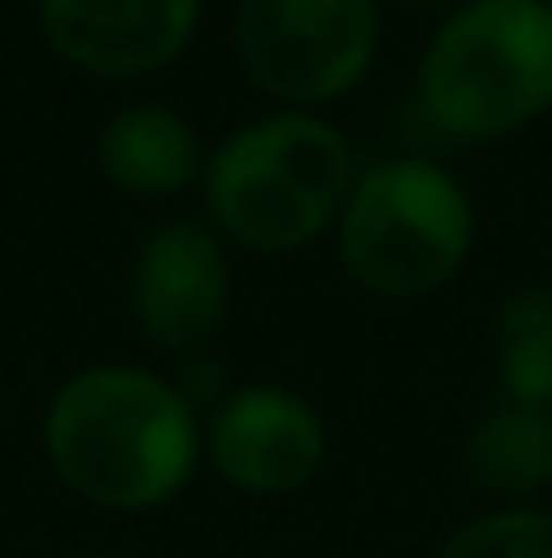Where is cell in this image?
I'll list each match as a JSON object with an SVG mask.
<instances>
[{"label": "cell", "instance_id": "cell-5", "mask_svg": "<svg viewBox=\"0 0 552 558\" xmlns=\"http://www.w3.org/2000/svg\"><path fill=\"white\" fill-rule=\"evenodd\" d=\"M228 49L266 109L331 114L373 76L384 49L379 0H233Z\"/></svg>", "mask_w": 552, "mask_h": 558}, {"label": "cell", "instance_id": "cell-10", "mask_svg": "<svg viewBox=\"0 0 552 558\" xmlns=\"http://www.w3.org/2000/svg\"><path fill=\"white\" fill-rule=\"evenodd\" d=\"M461 477L482 510L542 505L552 488V412L493 396L461 434Z\"/></svg>", "mask_w": 552, "mask_h": 558}, {"label": "cell", "instance_id": "cell-3", "mask_svg": "<svg viewBox=\"0 0 552 558\" xmlns=\"http://www.w3.org/2000/svg\"><path fill=\"white\" fill-rule=\"evenodd\" d=\"M412 104L455 147H499L552 114V0H461L428 27Z\"/></svg>", "mask_w": 552, "mask_h": 558}, {"label": "cell", "instance_id": "cell-7", "mask_svg": "<svg viewBox=\"0 0 552 558\" xmlns=\"http://www.w3.org/2000/svg\"><path fill=\"white\" fill-rule=\"evenodd\" d=\"M206 472L238 499H293L331 461L326 412L282 379H238L206 412Z\"/></svg>", "mask_w": 552, "mask_h": 558}, {"label": "cell", "instance_id": "cell-2", "mask_svg": "<svg viewBox=\"0 0 552 558\" xmlns=\"http://www.w3.org/2000/svg\"><path fill=\"white\" fill-rule=\"evenodd\" d=\"M364 174L353 136L331 114L260 109L211 142L200 174V217L233 255H298L336 233Z\"/></svg>", "mask_w": 552, "mask_h": 558}, {"label": "cell", "instance_id": "cell-1", "mask_svg": "<svg viewBox=\"0 0 552 558\" xmlns=\"http://www.w3.org/2000/svg\"><path fill=\"white\" fill-rule=\"evenodd\" d=\"M206 417L174 369L87 364L44 407V461L65 494L103 515L169 510L206 472Z\"/></svg>", "mask_w": 552, "mask_h": 558}, {"label": "cell", "instance_id": "cell-9", "mask_svg": "<svg viewBox=\"0 0 552 558\" xmlns=\"http://www.w3.org/2000/svg\"><path fill=\"white\" fill-rule=\"evenodd\" d=\"M206 153L211 147L195 131V120L163 98L120 104L98 125V142H93L103 185L131 201H180L189 190H200Z\"/></svg>", "mask_w": 552, "mask_h": 558}, {"label": "cell", "instance_id": "cell-15", "mask_svg": "<svg viewBox=\"0 0 552 558\" xmlns=\"http://www.w3.org/2000/svg\"><path fill=\"white\" fill-rule=\"evenodd\" d=\"M0 417H5V385H0Z\"/></svg>", "mask_w": 552, "mask_h": 558}, {"label": "cell", "instance_id": "cell-13", "mask_svg": "<svg viewBox=\"0 0 552 558\" xmlns=\"http://www.w3.org/2000/svg\"><path fill=\"white\" fill-rule=\"evenodd\" d=\"M384 11H412V16H428V22H439V16H450L461 0H379Z\"/></svg>", "mask_w": 552, "mask_h": 558}, {"label": "cell", "instance_id": "cell-12", "mask_svg": "<svg viewBox=\"0 0 552 558\" xmlns=\"http://www.w3.org/2000/svg\"><path fill=\"white\" fill-rule=\"evenodd\" d=\"M428 558H552V505L477 510L444 532Z\"/></svg>", "mask_w": 552, "mask_h": 558}, {"label": "cell", "instance_id": "cell-6", "mask_svg": "<svg viewBox=\"0 0 552 558\" xmlns=\"http://www.w3.org/2000/svg\"><path fill=\"white\" fill-rule=\"evenodd\" d=\"M125 304L136 337L163 359L211 353L217 331L233 315V250L206 217L152 222L125 271Z\"/></svg>", "mask_w": 552, "mask_h": 558}, {"label": "cell", "instance_id": "cell-11", "mask_svg": "<svg viewBox=\"0 0 552 558\" xmlns=\"http://www.w3.org/2000/svg\"><path fill=\"white\" fill-rule=\"evenodd\" d=\"M488 359L499 401L552 412V282H520L493 304Z\"/></svg>", "mask_w": 552, "mask_h": 558}, {"label": "cell", "instance_id": "cell-14", "mask_svg": "<svg viewBox=\"0 0 552 558\" xmlns=\"http://www.w3.org/2000/svg\"><path fill=\"white\" fill-rule=\"evenodd\" d=\"M71 558H120V554H71Z\"/></svg>", "mask_w": 552, "mask_h": 558}, {"label": "cell", "instance_id": "cell-4", "mask_svg": "<svg viewBox=\"0 0 552 558\" xmlns=\"http://www.w3.org/2000/svg\"><path fill=\"white\" fill-rule=\"evenodd\" d=\"M331 244L358 293L417 304L466 271L477 250V201L433 153H390L364 163Z\"/></svg>", "mask_w": 552, "mask_h": 558}, {"label": "cell", "instance_id": "cell-8", "mask_svg": "<svg viewBox=\"0 0 552 558\" xmlns=\"http://www.w3.org/2000/svg\"><path fill=\"white\" fill-rule=\"evenodd\" d=\"M200 22L206 0H38L49 54L93 82H142L180 65Z\"/></svg>", "mask_w": 552, "mask_h": 558}]
</instances>
